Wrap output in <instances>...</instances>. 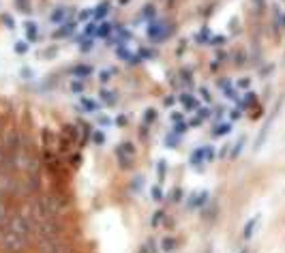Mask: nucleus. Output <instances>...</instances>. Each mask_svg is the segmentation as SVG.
<instances>
[{
  "label": "nucleus",
  "instance_id": "de8ad7c7",
  "mask_svg": "<svg viewBox=\"0 0 285 253\" xmlns=\"http://www.w3.org/2000/svg\"><path fill=\"white\" fill-rule=\"evenodd\" d=\"M281 2H285V0H281Z\"/></svg>",
  "mask_w": 285,
  "mask_h": 253
},
{
  "label": "nucleus",
  "instance_id": "0eeeda50",
  "mask_svg": "<svg viewBox=\"0 0 285 253\" xmlns=\"http://www.w3.org/2000/svg\"><path fill=\"white\" fill-rule=\"evenodd\" d=\"M260 225H262V214H253V217H251L249 221L245 223V228H243V238H245V240H251V238H253V236L257 234Z\"/></svg>",
  "mask_w": 285,
  "mask_h": 253
},
{
  "label": "nucleus",
  "instance_id": "f03ea898",
  "mask_svg": "<svg viewBox=\"0 0 285 253\" xmlns=\"http://www.w3.org/2000/svg\"><path fill=\"white\" fill-rule=\"evenodd\" d=\"M114 155L118 159V163H120L122 170H129L133 163V157H135V146H133L131 142H122L118 144V146L114 148Z\"/></svg>",
  "mask_w": 285,
  "mask_h": 253
},
{
  "label": "nucleus",
  "instance_id": "37998d69",
  "mask_svg": "<svg viewBox=\"0 0 285 253\" xmlns=\"http://www.w3.org/2000/svg\"><path fill=\"white\" fill-rule=\"evenodd\" d=\"M223 114H225V107H223V105L214 107V118H219V120H221V118H223Z\"/></svg>",
  "mask_w": 285,
  "mask_h": 253
},
{
  "label": "nucleus",
  "instance_id": "6e6552de",
  "mask_svg": "<svg viewBox=\"0 0 285 253\" xmlns=\"http://www.w3.org/2000/svg\"><path fill=\"white\" fill-rule=\"evenodd\" d=\"M208 200H210V193H208L206 189H202V191L191 193V195H189V202H187V206H189V208H202Z\"/></svg>",
  "mask_w": 285,
  "mask_h": 253
},
{
  "label": "nucleus",
  "instance_id": "49530a36",
  "mask_svg": "<svg viewBox=\"0 0 285 253\" xmlns=\"http://www.w3.org/2000/svg\"><path fill=\"white\" fill-rule=\"evenodd\" d=\"M238 253H251V249H240Z\"/></svg>",
  "mask_w": 285,
  "mask_h": 253
},
{
  "label": "nucleus",
  "instance_id": "7ed1b4c3",
  "mask_svg": "<svg viewBox=\"0 0 285 253\" xmlns=\"http://www.w3.org/2000/svg\"><path fill=\"white\" fill-rule=\"evenodd\" d=\"M146 35H148V39H152V41H161V39H165V37L170 35L168 24H163V21H159V19L148 21V30H146Z\"/></svg>",
  "mask_w": 285,
  "mask_h": 253
},
{
  "label": "nucleus",
  "instance_id": "79ce46f5",
  "mask_svg": "<svg viewBox=\"0 0 285 253\" xmlns=\"http://www.w3.org/2000/svg\"><path fill=\"white\" fill-rule=\"evenodd\" d=\"M170 197H171V202H180V197H182V191L180 189H174L170 193Z\"/></svg>",
  "mask_w": 285,
  "mask_h": 253
},
{
  "label": "nucleus",
  "instance_id": "aec40b11",
  "mask_svg": "<svg viewBox=\"0 0 285 253\" xmlns=\"http://www.w3.org/2000/svg\"><path fill=\"white\" fill-rule=\"evenodd\" d=\"M210 39H212V35H210V30H208V28H202V30H197V35H195V41L200 43V45H210Z\"/></svg>",
  "mask_w": 285,
  "mask_h": 253
},
{
  "label": "nucleus",
  "instance_id": "e433bc0d",
  "mask_svg": "<svg viewBox=\"0 0 285 253\" xmlns=\"http://www.w3.org/2000/svg\"><path fill=\"white\" fill-rule=\"evenodd\" d=\"M228 114H229V122H234V120H240V116H243V110H240V107H232Z\"/></svg>",
  "mask_w": 285,
  "mask_h": 253
},
{
  "label": "nucleus",
  "instance_id": "9d476101",
  "mask_svg": "<svg viewBox=\"0 0 285 253\" xmlns=\"http://www.w3.org/2000/svg\"><path fill=\"white\" fill-rule=\"evenodd\" d=\"M178 103L185 107V112H193V110H197V105H200V99L193 97L191 93H182L178 97Z\"/></svg>",
  "mask_w": 285,
  "mask_h": 253
},
{
  "label": "nucleus",
  "instance_id": "f257e3e1",
  "mask_svg": "<svg viewBox=\"0 0 285 253\" xmlns=\"http://www.w3.org/2000/svg\"><path fill=\"white\" fill-rule=\"evenodd\" d=\"M62 223L60 219H39V221H35V238L37 243H41V240H58L62 238Z\"/></svg>",
  "mask_w": 285,
  "mask_h": 253
},
{
  "label": "nucleus",
  "instance_id": "7c9ffc66",
  "mask_svg": "<svg viewBox=\"0 0 285 253\" xmlns=\"http://www.w3.org/2000/svg\"><path fill=\"white\" fill-rule=\"evenodd\" d=\"M112 78H114V71H112V69H103V71H99V82L101 84H110Z\"/></svg>",
  "mask_w": 285,
  "mask_h": 253
},
{
  "label": "nucleus",
  "instance_id": "a18cd8bd",
  "mask_svg": "<svg viewBox=\"0 0 285 253\" xmlns=\"http://www.w3.org/2000/svg\"><path fill=\"white\" fill-rule=\"evenodd\" d=\"M202 122H204V120H202V118H200V116H197V114H195V116H193V118H191V125H193V127H200V125H202Z\"/></svg>",
  "mask_w": 285,
  "mask_h": 253
},
{
  "label": "nucleus",
  "instance_id": "473e14b6",
  "mask_svg": "<svg viewBox=\"0 0 285 253\" xmlns=\"http://www.w3.org/2000/svg\"><path fill=\"white\" fill-rule=\"evenodd\" d=\"M157 174H159V185L165 180V174H168V163L165 161H159L157 163Z\"/></svg>",
  "mask_w": 285,
  "mask_h": 253
},
{
  "label": "nucleus",
  "instance_id": "5701e85b",
  "mask_svg": "<svg viewBox=\"0 0 285 253\" xmlns=\"http://www.w3.org/2000/svg\"><path fill=\"white\" fill-rule=\"evenodd\" d=\"M95 122H96V125H99L101 129L114 125V120H112V118L107 116V114H101V112H96V114H95Z\"/></svg>",
  "mask_w": 285,
  "mask_h": 253
},
{
  "label": "nucleus",
  "instance_id": "f3484780",
  "mask_svg": "<svg viewBox=\"0 0 285 253\" xmlns=\"http://www.w3.org/2000/svg\"><path fill=\"white\" fill-rule=\"evenodd\" d=\"M255 97H257L255 93H247L245 97H240V99H238V107H240L243 112H245V110H249V107L255 103Z\"/></svg>",
  "mask_w": 285,
  "mask_h": 253
},
{
  "label": "nucleus",
  "instance_id": "a211bd4d",
  "mask_svg": "<svg viewBox=\"0 0 285 253\" xmlns=\"http://www.w3.org/2000/svg\"><path fill=\"white\" fill-rule=\"evenodd\" d=\"M107 13H110V2H101L99 7H95V9H93V18H95L96 21L103 19Z\"/></svg>",
  "mask_w": 285,
  "mask_h": 253
},
{
  "label": "nucleus",
  "instance_id": "20e7f679",
  "mask_svg": "<svg viewBox=\"0 0 285 253\" xmlns=\"http://www.w3.org/2000/svg\"><path fill=\"white\" fill-rule=\"evenodd\" d=\"M217 86H219V90H221V95L225 97V99H228V101H236V103H238L240 93H238V88H236L234 82H229L228 78H221V79H217Z\"/></svg>",
  "mask_w": 285,
  "mask_h": 253
},
{
  "label": "nucleus",
  "instance_id": "4c0bfd02",
  "mask_svg": "<svg viewBox=\"0 0 285 253\" xmlns=\"http://www.w3.org/2000/svg\"><path fill=\"white\" fill-rule=\"evenodd\" d=\"M170 118H171V122L176 125V122H182V120H185V114H182V112H178V110H174Z\"/></svg>",
  "mask_w": 285,
  "mask_h": 253
},
{
  "label": "nucleus",
  "instance_id": "c85d7f7f",
  "mask_svg": "<svg viewBox=\"0 0 285 253\" xmlns=\"http://www.w3.org/2000/svg\"><path fill=\"white\" fill-rule=\"evenodd\" d=\"M93 45H95V39H90V37H84V39L79 41L77 50L79 52H90V50H93Z\"/></svg>",
  "mask_w": 285,
  "mask_h": 253
},
{
  "label": "nucleus",
  "instance_id": "39448f33",
  "mask_svg": "<svg viewBox=\"0 0 285 253\" xmlns=\"http://www.w3.org/2000/svg\"><path fill=\"white\" fill-rule=\"evenodd\" d=\"M37 245H39V253H69L67 245L62 243V238H58V240H41V243H37Z\"/></svg>",
  "mask_w": 285,
  "mask_h": 253
},
{
  "label": "nucleus",
  "instance_id": "ea45409f",
  "mask_svg": "<svg viewBox=\"0 0 285 253\" xmlns=\"http://www.w3.org/2000/svg\"><path fill=\"white\" fill-rule=\"evenodd\" d=\"M157 50H139V58H154Z\"/></svg>",
  "mask_w": 285,
  "mask_h": 253
},
{
  "label": "nucleus",
  "instance_id": "423d86ee",
  "mask_svg": "<svg viewBox=\"0 0 285 253\" xmlns=\"http://www.w3.org/2000/svg\"><path fill=\"white\" fill-rule=\"evenodd\" d=\"M189 163L193 165V170H204V165L208 163V157H206V146H200V148H195L191 153V157H189Z\"/></svg>",
  "mask_w": 285,
  "mask_h": 253
},
{
  "label": "nucleus",
  "instance_id": "4be33fe9",
  "mask_svg": "<svg viewBox=\"0 0 285 253\" xmlns=\"http://www.w3.org/2000/svg\"><path fill=\"white\" fill-rule=\"evenodd\" d=\"M180 139H182L180 136H176V133L171 131V133H168V136H165L163 144H165L168 148H178V146H180Z\"/></svg>",
  "mask_w": 285,
  "mask_h": 253
},
{
  "label": "nucleus",
  "instance_id": "6ab92c4d",
  "mask_svg": "<svg viewBox=\"0 0 285 253\" xmlns=\"http://www.w3.org/2000/svg\"><path fill=\"white\" fill-rule=\"evenodd\" d=\"M75 32V24L73 21H62L60 30H56V37H71Z\"/></svg>",
  "mask_w": 285,
  "mask_h": 253
},
{
  "label": "nucleus",
  "instance_id": "f8f14e48",
  "mask_svg": "<svg viewBox=\"0 0 285 253\" xmlns=\"http://www.w3.org/2000/svg\"><path fill=\"white\" fill-rule=\"evenodd\" d=\"M229 133H232V122H223V120H219L217 125L212 127V137H228Z\"/></svg>",
  "mask_w": 285,
  "mask_h": 253
},
{
  "label": "nucleus",
  "instance_id": "cd10ccee",
  "mask_svg": "<svg viewBox=\"0 0 285 253\" xmlns=\"http://www.w3.org/2000/svg\"><path fill=\"white\" fill-rule=\"evenodd\" d=\"M71 90H73L75 95H84V90H86V82H84V79H77V78H75L73 82H71Z\"/></svg>",
  "mask_w": 285,
  "mask_h": 253
},
{
  "label": "nucleus",
  "instance_id": "412c9836",
  "mask_svg": "<svg viewBox=\"0 0 285 253\" xmlns=\"http://www.w3.org/2000/svg\"><path fill=\"white\" fill-rule=\"evenodd\" d=\"M90 139H93V144H96V146H103L105 144V131L103 129H95V131H90Z\"/></svg>",
  "mask_w": 285,
  "mask_h": 253
},
{
  "label": "nucleus",
  "instance_id": "9b49d317",
  "mask_svg": "<svg viewBox=\"0 0 285 253\" xmlns=\"http://www.w3.org/2000/svg\"><path fill=\"white\" fill-rule=\"evenodd\" d=\"M99 101L103 105H116L118 103V93L112 90V88H103V90H99Z\"/></svg>",
  "mask_w": 285,
  "mask_h": 253
},
{
  "label": "nucleus",
  "instance_id": "393cba45",
  "mask_svg": "<svg viewBox=\"0 0 285 253\" xmlns=\"http://www.w3.org/2000/svg\"><path fill=\"white\" fill-rule=\"evenodd\" d=\"M197 95H200V97H197V99H202L204 103H208V105L212 103V93L206 88V86H200V90H197Z\"/></svg>",
  "mask_w": 285,
  "mask_h": 253
},
{
  "label": "nucleus",
  "instance_id": "2eb2a0df",
  "mask_svg": "<svg viewBox=\"0 0 285 253\" xmlns=\"http://www.w3.org/2000/svg\"><path fill=\"white\" fill-rule=\"evenodd\" d=\"M67 18H69V9H67V7H58V9L50 15V19L54 21V24H62V21H67Z\"/></svg>",
  "mask_w": 285,
  "mask_h": 253
},
{
  "label": "nucleus",
  "instance_id": "72a5a7b5",
  "mask_svg": "<svg viewBox=\"0 0 285 253\" xmlns=\"http://www.w3.org/2000/svg\"><path fill=\"white\" fill-rule=\"evenodd\" d=\"M236 84V88H243V90H249L251 88V84H253V78H240L238 82H234Z\"/></svg>",
  "mask_w": 285,
  "mask_h": 253
},
{
  "label": "nucleus",
  "instance_id": "ddd939ff",
  "mask_svg": "<svg viewBox=\"0 0 285 253\" xmlns=\"http://www.w3.org/2000/svg\"><path fill=\"white\" fill-rule=\"evenodd\" d=\"M180 240L176 238V236H165L163 240H161V251L163 253H174L176 249H178Z\"/></svg>",
  "mask_w": 285,
  "mask_h": 253
},
{
  "label": "nucleus",
  "instance_id": "f704fd0d",
  "mask_svg": "<svg viewBox=\"0 0 285 253\" xmlns=\"http://www.w3.org/2000/svg\"><path fill=\"white\" fill-rule=\"evenodd\" d=\"M26 35H28V39L35 41L37 37H39V30H37V24H30V21H28V24H26Z\"/></svg>",
  "mask_w": 285,
  "mask_h": 253
},
{
  "label": "nucleus",
  "instance_id": "2f4dec72",
  "mask_svg": "<svg viewBox=\"0 0 285 253\" xmlns=\"http://www.w3.org/2000/svg\"><path fill=\"white\" fill-rule=\"evenodd\" d=\"M187 131H189V122H185V120H182V122H176V125H174V133H176V136H187Z\"/></svg>",
  "mask_w": 285,
  "mask_h": 253
},
{
  "label": "nucleus",
  "instance_id": "dca6fc26",
  "mask_svg": "<svg viewBox=\"0 0 285 253\" xmlns=\"http://www.w3.org/2000/svg\"><path fill=\"white\" fill-rule=\"evenodd\" d=\"M245 142H247V137H245V136H240L238 139H236L234 146H229V148H232V150H229V159L240 157V153H243V148H245Z\"/></svg>",
  "mask_w": 285,
  "mask_h": 253
},
{
  "label": "nucleus",
  "instance_id": "a878e982",
  "mask_svg": "<svg viewBox=\"0 0 285 253\" xmlns=\"http://www.w3.org/2000/svg\"><path fill=\"white\" fill-rule=\"evenodd\" d=\"M277 28V32L285 30V13H281V11H275V24H272Z\"/></svg>",
  "mask_w": 285,
  "mask_h": 253
},
{
  "label": "nucleus",
  "instance_id": "bb28decb",
  "mask_svg": "<svg viewBox=\"0 0 285 253\" xmlns=\"http://www.w3.org/2000/svg\"><path fill=\"white\" fill-rule=\"evenodd\" d=\"M154 15H157L154 13V4H146V7L142 9V13H139V19H148L150 18V21H152Z\"/></svg>",
  "mask_w": 285,
  "mask_h": 253
},
{
  "label": "nucleus",
  "instance_id": "b1692460",
  "mask_svg": "<svg viewBox=\"0 0 285 253\" xmlns=\"http://www.w3.org/2000/svg\"><path fill=\"white\" fill-rule=\"evenodd\" d=\"M157 118H159V112L154 110V107H146V110H144V122H150V125H152V122H157Z\"/></svg>",
  "mask_w": 285,
  "mask_h": 253
},
{
  "label": "nucleus",
  "instance_id": "c9c22d12",
  "mask_svg": "<svg viewBox=\"0 0 285 253\" xmlns=\"http://www.w3.org/2000/svg\"><path fill=\"white\" fill-rule=\"evenodd\" d=\"M163 217H165V213L163 211H157L152 214V221H150V225H152V228H159L161 223H163Z\"/></svg>",
  "mask_w": 285,
  "mask_h": 253
},
{
  "label": "nucleus",
  "instance_id": "4468645a",
  "mask_svg": "<svg viewBox=\"0 0 285 253\" xmlns=\"http://www.w3.org/2000/svg\"><path fill=\"white\" fill-rule=\"evenodd\" d=\"M71 73L77 79H86V78H90V75H93V67H88V64H75Z\"/></svg>",
  "mask_w": 285,
  "mask_h": 253
},
{
  "label": "nucleus",
  "instance_id": "a19ab883",
  "mask_svg": "<svg viewBox=\"0 0 285 253\" xmlns=\"http://www.w3.org/2000/svg\"><path fill=\"white\" fill-rule=\"evenodd\" d=\"M206 157H208V163H210V161H214V157H217V153H214V146H210V144L206 146Z\"/></svg>",
  "mask_w": 285,
  "mask_h": 253
},
{
  "label": "nucleus",
  "instance_id": "c756f323",
  "mask_svg": "<svg viewBox=\"0 0 285 253\" xmlns=\"http://www.w3.org/2000/svg\"><path fill=\"white\" fill-rule=\"evenodd\" d=\"M150 197H152V202H161L163 200V189H161V185H154V187H150Z\"/></svg>",
  "mask_w": 285,
  "mask_h": 253
},
{
  "label": "nucleus",
  "instance_id": "c03bdc74",
  "mask_svg": "<svg viewBox=\"0 0 285 253\" xmlns=\"http://www.w3.org/2000/svg\"><path fill=\"white\" fill-rule=\"evenodd\" d=\"M142 182H144V178H142V176H137V178H135V185H131V189H133V191H139V189H142Z\"/></svg>",
  "mask_w": 285,
  "mask_h": 253
},
{
  "label": "nucleus",
  "instance_id": "58836bf2",
  "mask_svg": "<svg viewBox=\"0 0 285 253\" xmlns=\"http://www.w3.org/2000/svg\"><path fill=\"white\" fill-rule=\"evenodd\" d=\"M176 101H178V97H176V95H168L163 99V105L165 107H171V105H176Z\"/></svg>",
  "mask_w": 285,
  "mask_h": 253
},
{
  "label": "nucleus",
  "instance_id": "1a4fd4ad",
  "mask_svg": "<svg viewBox=\"0 0 285 253\" xmlns=\"http://www.w3.org/2000/svg\"><path fill=\"white\" fill-rule=\"evenodd\" d=\"M79 107H82L84 112H88V114H96V112H99V107H101V101L93 99V97L79 95Z\"/></svg>",
  "mask_w": 285,
  "mask_h": 253
}]
</instances>
